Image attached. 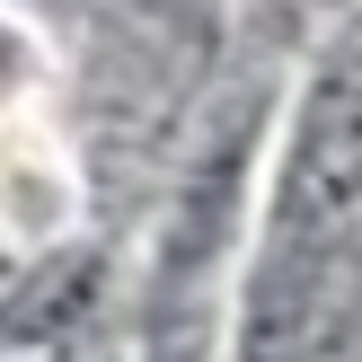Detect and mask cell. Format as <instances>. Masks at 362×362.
I'll use <instances>...</instances> for the list:
<instances>
[{"label":"cell","instance_id":"cell-1","mask_svg":"<svg viewBox=\"0 0 362 362\" xmlns=\"http://www.w3.org/2000/svg\"><path fill=\"white\" fill-rule=\"evenodd\" d=\"M362 239V45H336L300 88L274 168L265 257H354Z\"/></svg>","mask_w":362,"mask_h":362},{"label":"cell","instance_id":"cell-2","mask_svg":"<svg viewBox=\"0 0 362 362\" xmlns=\"http://www.w3.org/2000/svg\"><path fill=\"white\" fill-rule=\"evenodd\" d=\"M80 300H88V265L80 257H71V265H45V274L27 283V300L0 318V336H45V327H62Z\"/></svg>","mask_w":362,"mask_h":362}]
</instances>
